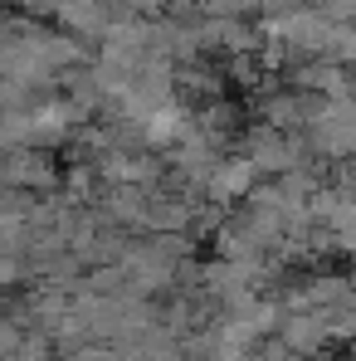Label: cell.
<instances>
[{
	"instance_id": "obj_1",
	"label": "cell",
	"mask_w": 356,
	"mask_h": 361,
	"mask_svg": "<svg viewBox=\"0 0 356 361\" xmlns=\"http://www.w3.org/2000/svg\"><path fill=\"white\" fill-rule=\"evenodd\" d=\"M244 161L259 176H288V171L312 161V152H307V137L302 132H278V127L259 122V127L244 132Z\"/></svg>"
},
{
	"instance_id": "obj_2",
	"label": "cell",
	"mask_w": 356,
	"mask_h": 361,
	"mask_svg": "<svg viewBox=\"0 0 356 361\" xmlns=\"http://www.w3.org/2000/svg\"><path fill=\"white\" fill-rule=\"evenodd\" d=\"M0 166H5V185H15V190H54L59 185V171L44 157V147H10V152H0Z\"/></svg>"
},
{
	"instance_id": "obj_3",
	"label": "cell",
	"mask_w": 356,
	"mask_h": 361,
	"mask_svg": "<svg viewBox=\"0 0 356 361\" xmlns=\"http://www.w3.org/2000/svg\"><path fill=\"white\" fill-rule=\"evenodd\" d=\"M113 0H59L54 5V20L63 25V35H73V39H83V44H103V35H108V25H113Z\"/></svg>"
},
{
	"instance_id": "obj_4",
	"label": "cell",
	"mask_w": 356,
	"mask_h": 361,
	"mask_svg": "<svg viewBox=\"0 0 356 361\" xmlns=\"http://www.w3.org/2000/svg\"><path fill=\"white\" fill-rule=\"evenodd\" d=\"M254 185H259V171H254L244 157H220V166L205 176L200 195H205V200H215V205H239Z\"/></svg>"
},
{
	"instance_id": "obj_5",
	"label": "cell",
	"mask_w": 356,
	"mask_h": 361,
	"mask_svg": "<svg viewBox=\"0 0 356 361\" xmlns=\"http://www.w3.org/2000/svg\"><path fill=\"white\" fill-rule=\"evenodd\" d=\"M293 88H297V93H317V98H347V93H356L352 73H347L342 63H332V59H307V63H297Z\"/></svg>"
},
{
	"instance_id": "obj_6",
	"label": "cell",
	"mask_w": 356,
	"mask_h": 361,
	"mask_svg": "<svg viewBox=\"0 0 356 361\" xmlns=\"http://www.w3.org/2000/svg\"><path fill=\"white\" fill-rule=\"evenodd\" d=\"M264 122L278 127V132H307V93H269L264 98Z\"/></svg>"
},
{
	"instance_id": "obj_7",
	"label": "cell",
	"mask_w": 356,
	"mask_h": 361,
	"mask_svg": "<svg viewBox=\"0 0 356 361\" xmlns=\"http://www.w3.org/2000/svg\"><path fill=\"white\" fill-rule=\"evenodd\" d=\"M54 5H59V0H20V15H30V20H44V15H54Z\"/></svg>"
},
{
	"instance_id": "obj_8",
	"label": "cell",
	"mask_w": 356,
	"mask_h": 361,
	"mask_svg": "<svg viewBox=\"0 0 356 361\" xmlns=\"http://www.w3.org/2000/svg\"><path fill=\"white\" fill-rule=\"evenodd\" d=\"M297 5H322V0H297Z\"/></svg>"
}]
</instances>
